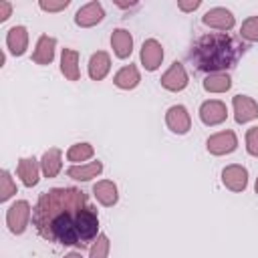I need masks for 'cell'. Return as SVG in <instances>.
Wrapping results in <instances>:
<instances>
[{
  "mask_svg": "<svg viewBox=\"0 0 258 258\" xmlns=\"http://www.w3.org/2000/svg\"><path fill=\"white\" fill-rule=\"evenodd\" d=\"M36 232L62 246L85 248L99 236V214L87 204V194L77 187L42 191L32 212Z\"/></svg>",
  "mask_w": 258,
  "mask_h": 258,
  "instance_id": "6da1fadb",
  "label": "cell"
},
{
  "mask_svg": "<svg viewBox=\"0 0 258 258\" xmlns=\"http://www.w3.org/2000/svg\"><path fill=\"white\" fill-rule=\"evenodd\" d=\"M242 54L244 44L238 38L230 36L228 32H212L196 40L189 50V60L196 64L198 71L214 75L236 67Z\"/></svg>",
  "mask_w": 258,
  "mask_h": 258,
  "instance_id": "7a4b0ae2",
  "label": "cell"
},
{
  "mask_svg": "<svg viewBox=\"0 0 258 258\" xmlns=\"http://www.w3.org/2000/svg\"><path fill=\"white\" fill-rule=\"evenodd\" d=\"M30 216H32V210H30V204L26 200L14 202L8 208V212H6V226H8V230L12 234H16V236L24 234V230L28 228Z\"/></svg>",
  "mask_w": 258,
  "mask_h": 258,
  "instance_id": "3957f363",
  "label": "cell"
},
{
  "mask_svg": "<svg viewBox=\"0 0 258 258\" xmlns=\"http://www.w3.org/2000/svg\"><path fill=\"white\" fill-rule=\"evenodd\" d=\"M206 147L212 155H228L238 147V137L234 131L226 129V131H220V133H214L212 137H208Z\"/></svg>",
  "mask_w": 258,
  "mask_h": 258,
  "instance_id": "277c9868",
  "label": "cell"
},
{
  "mask_svg": "<svg viewBox=\"0 0 258 258\" xmlns=\"http://www.w3.org/2000/svg\"><path fill=\"white\" fill-rule=\"evenodd\" d=\"M202 22L210 28H216L220 32H228L234 28L236 24V18L234 14L228 10V8H222V6H216V8H210L204 16H202Z\"/></svg>",
  "mask_w": 258,
  "mask_h": 258,
  "instance_id": "5b68a950",
  "label": "cell"
},
{
  "mask_svg": "<svg viewBox=\"0 0 258 258\" xmlns=\"http://www.w3.org/2000/svg\"><path fill=\"white\" fill-rule=\"evenodd\" d=\"M161 87L163 89H167V91H171V93H179V91H183L185 87H187V83H189V79H187V73H185V67L181 64V62H171V67L161 75Z\"/></svg>",
  "mask_w": 258,
  "mask_h": 258,
  "instance_id": "8992f818",
  "label": "cell"
},
{
  "mask_svg": "<svg viewBox=\"0 0 258 258\" xmlns=\"http://www.w3.org/2000/svg\"><path fill=\"white\" fill-rule=\"evenodd\" d=\"M228 117V109L222 101L218 99H212V101H204L200 105V119L204 125L208 127H216L220 123H224Z\"/></svg>",
  "mask_w": 258,
  "mask_h": 258,
  "instance_id": "52a82bcc",
  "label": "cell"
},
{
  "mask_svg": "<svg viewBox=\"0 0 258 258\" xmlns=\"http://www.w3.org/2000/svg\"><path fill=\"white\" fill-rule=\"evenodd\" d=\"M232 105H234V119H236V123L244 125V123H250V121L258 119V103L252 97L236 95L232 99Z\"/></svg>",
  "mask_w": 258,
  "mask_h": 258,
  "instance_id": "ba28073f",
  "label": "cell"
},
{
  "mask_svg": "<svg viewBox=\"0 0 258 258\" xmlns=\"http://www.w3.org/2000/svg\"><path fill=\"white\" fill-rule=\"evenodd\" d=\"M165 125L177 133V135H185L191 129V117L187 113V109L183 105H173L167 109L165 113Z\"/></svg>",
  "mask_w": 258,
  "mask_h": 258,
  "instance_id": "9c48e42d",
  "label": "cell"
},
{
  "mask_svg": "<svg viewBox=\"0 0 258 258\" xmlns=\"http://www.w3.org/2000/svg\"><path fill=\"white\" fill-rule=\"evenodd\" d=\"M222 183L232 191H244L248 187V169L244 165L232 163L222 169Z\"/></svg>",
  "mask_w": 258,
  "mask_h": 258,
  "instance_id": "30bf717a",
  "label": "cell"
},
{
  "mask_svg": "<svg viewBox=\"0 0 258 258\" xmlns=\"http://www.w3.org/2000/svg\"><path fill=\"white\" fill-rule=\"evenodd\" d=\"M103 18H105V10H103L101 2L93 0V2H89V4H85V6H81V8L77 10V14H75V24L81 26V28H91V26L99 24Z\"/></svg>",
  "mask_w": 258,
  "mask_h": 258,
  "instance_id": "8fae6325",
  "label": "cell"
},
{
  "mask_svg": "<svg viewBox=\"0 0 258 258\" xmlns=\"http://www.w3.org/2000/svg\"><path fill=\"white\" fill-rule=\"evenodd\" d=\"M141 64L145 71H157L163 60V46L155 38H147L141 46Z\"/></svg>",
  "mask_w": 258,
  "mask_h": 258,
  "instance_id": "7c38bea8",
  "label": "cell"
},
{
  "mask_svg": "<svg viewBox=\"0 0 258 258\" xmlns=\"http://www.w3.org/2000/svg\"><path fill=\"white\" fill-rule=\"evenodd\" d=\"M16 173L26 187H34L40 179V165L34 157H22V159H18Z\"/></svg>",
  "mask_w": 258,
  "mask_h": 258,
  "instance_id": "4fadbf2b",
  "label": "cell"
},
{
  "mask_svg": "<svg viewBox=\"0 0 258 258\" xmlns=\"http://www.w3.org/2000/svg\"><path fill=\"white\" fill-rule=\"evenodd\" d=\"M111 46L117 58H127L133 52V36L125 28H115L111 34Z\"/></svg>",
  "mask_w": 258,
  "mask_h": 258,
  "instance_id": "5bb4252c",
  "label": "cell"
},
{
  "mask_svg": "<svg viewBox=\"0 0 258 258\" xmlns=\"http://www.w3.org/2000/svg\"><path fill=\"white\" fill-rule=\"evenodd\" d=\"M6 46L14 56H22L28 48V30L24 26H12L6 34Z\"/></svg>",
  "mask_w": 258,
  "mask_h": 258,
  "instance_id": "9a60e30c",
  "label": "cell"
},
{
  "mask_svg": "<svg viewBox=\"0 0 258 258\" xmlns=\"http://www.w3.org/2000/svg\"><path fill=\"white\" fill-rule=\"evenodd\" d=\"M111 71V56L105 50H97L89 58V77L93 81H103Z\"/></svg>",
  "mask_w": 258,
  "mask_h": 258,
  "instance_id": "2e32d148",
  "label": "cell"
},
{
  "mask_svg": "<svg viewBox=\"0 0 258 258\" xmlns=\"http://www.w3.org/2000/svg\"><path fill=\"white\" fill-rule=\"evenodd\" d=\"M54 48H56V40L48 34H42L36 40V48L32 52V60L36 64H50L54 58Z\"/></svg>",
  "mask_w": 258,
  "mask_h": 258,
  "instance_id": "e0dca14e",
  "label": "cell"
},
{
  "mask_svg": "<svg viewBox=\"0 0 258 258\" xmlns=\"http://www.w3.org/2000/svg\"><path fill=\"white\" fill-rule=\"evenodd\" d=\"M93 194L97 198V202L105 208H111L117 204L119 200V194H117V185L111 181V179H101L93 185Z\"/></svg>",
  "mask_w": 258,
  "mask_h": 258,
  "instance_id": "ac0fdd59",
  "label": "cell"
},
{
  "mask_svg": "<svg viewBox=\"0 0 258 258\" xmlns=\"http://www.w3.org/2000/svg\"><path fill=\"white\" fill-rule=\"evenodd\" d=\"M40 169L44 173V177H56L58 171L62 169V153L58 147H50L48 151H44L42 159H40Z\"/></svg>",
  "mask_w": 258,
  "mask_h": 258,
  "instance_id": "d6986e66",
  "label": "cell"
},
{
  "mask_svg": "<svg viewBox=\"0 0 258 258\" xmlns=\"http://www.w3.org/2000/svg\"><path fill=\"white\" fill-rule=\"evenodd\" d=\"M60 73L69 81H79L81 71H79V52L73 48H62L60 54Z\"/></svg>",
  "mask_w": 258,
  "mask_h": 258,
  "instance_id": "ffe728a7",
  "label": "cell"
},
{
  "mask_svg": "<svg viewBox=\"0 0 258 258\" xmlns=\"http://www.w3.org/2000/svg\"><path fill=\"white\" fill-rule=\"evenodd\" d=\"M139 81H141V75H139V71H137L135 64H127V67L119 69V71L115 73V77H113V83H115L119 89H123V91L135 89V87L139 85Z\"/></svg>",
  "mask_w": 258,
  "mask_h": 258,
  "instance_id": "44dd1931",
  "label": "cell"
},
{
  "mask_svg": "<svg viewBox=\"0 0 258 258\" xmlns=\"http://www.w3.org/2000/svg\"><path fill=\"white\" fill-rule=\"evenodd\" d=\"M103 171V163L97 159V161H91V163H81V165H71L67 169V175L77 179V181H89L93 177H97L99 173Z\"/></svg>",
  "mask_w": 258,
  "mask_h": 258,
  "instance_id": "7402d4cb",
  "label": "cell"
},
{
  "mask_svg": "<svg viewBox=\"0 0 258 258\" xmlns=\"http://www.w3.org/2000/svg\"><path fill=\"white\" fill-rule=\"evenodd\" d=\"M230 87H232V79L226 73L208 75L206 81H204V89L208 93H226V91H230Z\"/></svg>",
  "mask_w": 258,
  "mask_h": 258,
  "instance_id": "603a6c76",
  "label": "cell"
},
{
  "mask_svg": "<svg viewBox=\"0 0 258 258\" xmlns=\"http://www.w3.org/2000/svg\"><path fill=\"white\" fill-rule=\"evenodd\" d=\"M93 155H95V147H93L91 143H75V145H71L69 151H67V159L73 161L75 165H79L81 161L91 159Z\"/></svg>",
  "mask_w": 258,
  "mask_h": 258,
  "instance_id": "cb8c5ba5",
  "label": "cell"
},
{
  "mask_svg": "<svg viewBox=\"0 0 258 258\" xmlns=\"http://www.w3.org/2000/svg\"><path fill=\"white\" fill-rule=\"evenodd\" d=\"M240 36L248 42H258V16H250L242 22Z\"/></svg>",
  "mask_w": 258,
  "mask_h": 258,
  "instance_id": "d4e9b609",
  "label": "cell"
},
{
  "mask_svg": "<svg viewBox=\"0 0 258 258\" xmlns=\"http://www.w3.org/2000/svg\"><path fill=\"white\" fill-rule=\"evenodd\" d=\"M109 248H111V242L105 234H99L91 246V252H89V258H107L109 256Z\"/></svg>",
  "mask_w": 258,
  "mask_h": 258,
  "instance_id": "484cf974",
  "label": "cell"
},
{
  "mask_svg": "<svg viewBox=\"0 0 258 258\" xmlns=\"http://www.w3.org/2000/svg\"><path fill=\"white\" fill-rule=\"evenodd\" d=\"M14 194H16V183L12 181L10 173L4 169L2 171V177H0V202H8Z\"/></svg>",
  "mask_w": 258,
  "mask_h": 258,
  "instance_id": "4316f807",
  "label": "cell"
},
{
  "mask_svg": "<svg viewBox=\"0 0 258 258\" xmlns=\"http://www.w3.org/2000/svg\"><path fill=\"white\" fill-rule=\"evenodd\" d=\"M246 151L252 157H258V127H250L246 131Z\"/></svg>",
  "mask_w": 258,
  "mask_h": 258,
  "instance_id": "83f0119b",
  "label": "cell"
},
{
  "mask_svg": "<svg viewBox=\"0 0 258 258\" xmlns=\"http://www.w3.org/2000/svg\"><path fill=\"white\" fill-rule=\"evenodd\" d=\"M71 4V0H58V2H52V0H40L38 2V6H40V10H44V12H60V10H64L67 6Z\"/></svg>",
  "mask_w": 258,
  "mask_h": 258,
  "instance_id": "f1b7e54d",
  "label": "cell"
},
{
  "mask_svg": "<svg viewBox=\"0 0 258 258\" xmlns=\"http://www.w3.org/2000/svg\"><path fill=\"white\" fill-rule=\"evenodd\" d=\"M202 6V0H191V2H185V0H179L177 2V8L183 10V12H194L196 8Z\"/></svg>",
  "mask_w": 258,
  "mask_h": 258,
  "instance_id": "f546056e",
  "label": "cell"
},
{
  "mask_svg": "<svg viewBox=\"0 0 258 258\" xmlns=\"http://www.w3.org/2000/svg\"><path fill=\"white\" fill-rule=\"evenodd\" d=\"M12 14V4L10 2H0V22L8 20Z\"/></svg>",
  "mask_w": 258,
  "mask_h": 258,
  "instance_id": "4dcf8cb0",
  "label": "cell"
},
{
  "mask_svg": "<svg viewBox=\"0 0 258 258\" xmlns=\"http://www.w3.org/2000/svg\"><path fill=\"white\" fill-rule=\"evenodd\" d=\"M64 258H83V254H81V252H71V254H67Z\"/></svg>",
  "mask_w": 258,
  "mask_h": 258,
  "instance_id": "1f68e13d",
  "label": "cell"
},
{
  "mask_svg": "<svg viewBox=\"0 0 258 258\" xmlns=\"http://www.w3.org/2000/svg\"><path fill=\"white\" fill-rule=\"evenodd\" d=\"M254 189H256V194H258V177H256V183H254Z\"/></svg>",
  "mask_w": 258,
  "mask_h": 258,
  "instance_id": "d6a6232c",
  "label": "cell"
}]
</instances>
